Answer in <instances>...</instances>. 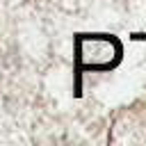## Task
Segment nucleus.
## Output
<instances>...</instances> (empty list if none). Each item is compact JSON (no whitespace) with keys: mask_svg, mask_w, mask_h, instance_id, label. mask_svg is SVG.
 <instances>
[]
</instances>
